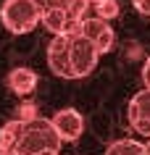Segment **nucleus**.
<instances>
[{
    "mask_svg": "<svg viewBox=\"0 0 150 155\" xmlns=\"http://www.w3.org/2000/svg\"><path fill=\"white\" fill-rule=\"evenodd\" d=\"M61 145L63 142L53 129V121L42 116H34L29 121L13 118L0 129V147L5 155H58Z\"/></svg>",
    "mask_w": 150,
    "mask_h": 155,
    "instance_id": "f257e3e1",
    "label": "nucleus"
},
{
    "mask_svg": "<svg viewBox=\"0 0 150 155\" xmlns=\"http://www.w3.org/2000/svg\"><path fill=\"white\" fill-rule=\"evenodd\" d=\"M84 16H90V0H48L42 5L40 24L50 34H66L79 29Z\"/></svg>",
    "mask_w": 150,
    "mask_h": 155,
    "instance_id": "f03ea898",
    "label": "nucleus"
},
{
    "mask_svg": "<svg viewBox=\"0 0 150 155\" xmlns=\"http://www.w3.org/2000/svg\"><path fill=\"white\" fill-rule=\"evenodd\" d=\"M42 5L34 0H5L0 8V21L11 34H26L40 24Z\"/></svg>",
    "mask_w": 150,
    "mask_h": 155,
    "instance_id": "7ed1b4c3",
    "label": "nucleus"
},
{
    "mask_svg": "<svg viewBox=\"0 0 150 155\" xmlns=\"http://www.w3.org/2000/svg\"><path fill=\"white\" fill-rule=\"evenodd\" d=\"M98 58H100L98 48L79 29L68 32V63H71V76L74 79L90 76L95 71V66H98Z\"/></svg>",
    "mask_w": 150,
    "mask_h": 155,
    "instance_id": "20e7f679",
    "label": "nucleus"
},
{
    "mask_svg": "<svg viewBox=\"0 0 150 155\" xmlns=\"http://www.w3.org/2000/svg\"><path fill=\"white\" fill-rule=\"evenodd\" d=\"M79 32H82L95 48H98L100 55L108 53V50L113 48V42H116V32H113L111 21L98 18V16H92V13H90V16H84L82 21H79Z\"/></svg>",
    "mask_w": 150,
    "mask_h": 155,
    "instance_id": "39448f33",
    "label": "nucleus"
},
{
    "mask_svg": "<svg viewBox=\"0 0 150 155\" xmlns=\"http://www.w3.org/2000/svg\"><path fill=\"white\" fill-rule=\"evenodd\" d=\"M126 118H129V126H132L137 134L150 139V90H140L129 100V108H126Z\"/></svg>",
    "mask_w": 150,
    "mask_h": 155,
    "instance_id": "423d86ee",
    "label": "nucleus"
},
{
    "mask_svg": "<svg viewBox=\"0 0 150 155\" xmlns=\"http://www.w3.org/2000/svg\"><path fill=\"white\" fill-rule=\"evenodd\" d=\"M48 66L61 79H74L71 76V63H68V32L53 34V40L48 45Z\"/></svg>",
    "mask_w": 150,
    "mask_h": 155,
    "instance_id": "0eeeda50",
    "label": "nucleus"
},
{
    "mask_svg": "<svg viewBox=\"0 0 150 155\" xmlns=\"http://www.w3.org/2000/svg\"><path fill=\"white\" fill-rule=\"evenodd\" d=\"M50 121H53V129L58 131L61 142H76V139L82 137V131H84V118H82L79 110H74V108L58 110Z\"/></svg>",
    "mask_w": 150,
    "mask_h": 155,
    "instance_id": "6e6552de",
    "label": "nucleus"
},
{
    "mask_svg": "<svg viewBox=\"0 0 150 155\" xmlns=\"http://www.w3.org/2000/svg\"><path fill=\"white\" fill-rule=\"evenodd\" d=\"M8 87L16 95H32L34 87H37V74L32 71V68H26V66H16V68H11L8 74Z\"/></svg>",
    "mask_w": 150,
    "mask_h": 155,
    "instance_id": "1a4fd4ad",
    "label": "nucleus"
},
{
    "mask_svg": "<svg viewBox=\"0 0 150 155\" xmlns=\"http://www.w3.org/2000/svg\"><path fill=\"white\" fill-rule=\"evenodd\" d=\"M105 155H148V150L137 139H116L113 145H108Z\"/></svg>",
    "mask_w": 150,
    "mask_h": 155,
    "instance_id": "9d476101",
    "label": "nucleus"
},
{
    "mask_svg": "<svg viewBox=\"0 0 150 155\" xmlns=\"http://www.w3.org/2000/svg\"><path fill=\"white\" fill-rule=\"evenodd\" d=\"M90 13L98 18H105V21H111V18L118 16V0H95L90 5Z\"/></svg>",
    "mask_w": 150,
    "mask_h": 155,
    "instance_id": "9b49d317",
    "label": "nucleus"
},
{
    "mask_svg": "<svg viewBox=\"0 0 150 155\" xmlns=\"http://www.w3.org/2000/svg\"><path fill=\"white\" fill-rule=\"evenodd\" d=\"M34 116H40V113H37V108H34L32 103H24V105L18 108V118H24V121H29V118H34Z\"/></svg>",
    "mask_w": 150,
    "mask_h": 155,
    "instance_id": "f8f14e48",
    "label": "nucleus"
},
{
    "mask_svg": "<svg viewBox=\"0 0 150 155\" xmlns=\"http://www.w3.org/2000/svg\"><path fill=\"white\" fill-rule=\"evenodd\" d=\"M132 5L140 11L142 16H150V0H132Z\"/></svg>",
    "mask_w": 150,
    "mask_h": 155,
    "instance_id": "ddd939ff",
    "label": "nucleus"
},
{
    "mask_svg": "<svg viewBox=\"0 0 150 155\" xmlns=\"http://www.w3.org/2000/svg\"><path fill=\"white\" fill-rule=\"evenodd\" d=\"M142 82H145V90H150V55L145 61V66H142Z\"/></svg>",
    "mask_w": 150,
    "mask_h": 155,
    "instance_id": "4468645a",
    "label": "nucleus"
},
{
    "mask_svg": "<svg viewBox=\"0 0 150 155\" xmlns=\"http://www.w3.org/2000/svg\"><path fill=\"white\" fill-rule=\"evenodd\" d=\"M145 150H148V155H150V139H148V145H145Z\"/></svg>",
    "mask_w": 150,
    "mask_h": 155,
    "instance_id": "2eb2a0df",
    "label": "nucleus"
},
{
    "mask_svg": "<svg viewBox=\"0 0 150 155\" xmlns=\"http://www.w3.org/2000/svg\"><path fill=\"white\" fill-rule=\"evenodd\" d=\"M34 3H40V5H45V3H48V0H34Z\"/></svg>",
    "mask_w": 150,
    "mask_h": 155,
    "instance_id": "dca6fc26",
    "label": "nucleus"
},
{
    "mask_svg": "<svg viewBox=\"0 0 150 155\" xmlns=\"http://www.w3.org/2000/svg\"><path fill=\"white\" fill-rule=\"evenodd\" d=\"M0 155H5V150H3V147H0Z\"/></svg>",
    "mask_w": 150,
    "mask_h": 155,
    "instance_id": "f3484780",
    "label": "nucleus"
},
{
    "mask_svg": "<svg viewBox=\"0 0 150 155\" xmlns=\"http://www.w3.org/2000/svg\"><path fill=\"white\" fill-rule=\"evenodd\" d=\"M92 3H95V0H90V5H92Z\"/></svg>",
    "mask_w": 150,
    "mask_h": 155,
    "instance_id": "a211bd4d",
    "label": "nucleus"
}]
</instances>
